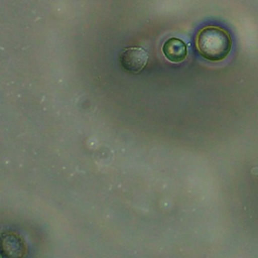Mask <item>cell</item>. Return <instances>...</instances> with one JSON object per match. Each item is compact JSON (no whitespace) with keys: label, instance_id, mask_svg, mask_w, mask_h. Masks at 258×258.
<instances>
[{"label":"cell","instance_id":"1","mask_svg":"<svg viewBox=\"0 0 258 258\" xmlns=\"http://www.w3.org/2000/svg\"><path fill=\"white\" fill-rule=\"evenodd\" d=\"M196 43L200 54L212 61L226 58L232 47L229 32L218 26H206L201 29L197 35Z\"/></svg>","mask_w":258,"mask_h":258},{"label":"cell","instance_id":"2","mask_svg":"<svg viewBox=\"0 0 258 258\" xmlns=\"http://www.w3.org/2000/svg\"><path fill=\"white\" fill-rule=\"evenodd\" d=\"M149 58L148 52L137 46L125 47L119 56V61L121 67L129 73L138 74L140 73L147 64Z\"/></svg>","mask_w":258,"mask_h":258},{"label":"cell","instance_id":"3","mask_svg":"<svg viewBox=\"0 0 258 258\" xmlns=\"http://www.w3.org/2000/svg\"><path fill=\"white\" fill-rule=\"evenodd\" d=\"M162 51L165 57L171 62H181L187 55L185 43L176 37L168 38L162 45Z\"/></svg>","mask_w":258,"mask_h":258}]
</instances>
